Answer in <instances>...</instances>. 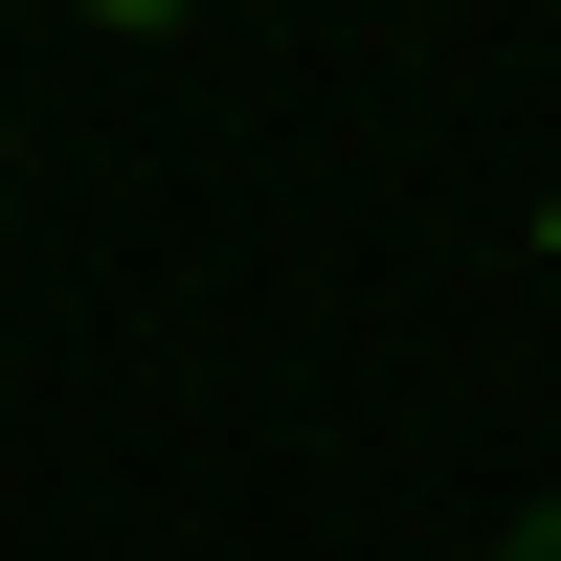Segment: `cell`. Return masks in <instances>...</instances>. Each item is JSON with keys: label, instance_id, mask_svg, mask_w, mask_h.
<instances>
[{"label": "cell", "instance_id": "cell-3", "mask_svg": "<svg viewBox=\"0 0 561 561\" xmlns=\"http://www.w3.org/2000/svg\"><path fill=\"white\" fill-rule=\"evenodd\" d=\"M0 225H23V158H0Z\"/></svg>", "mask_w": 561, "mask_h": 561}, {"label": "cell", "instance_id": "cell-2", "mask_svg": "<svg viewBox=\"0 0 561 561\" xmlns=\"http://www.w3.org/2000/svg\"><path fill=\"white\" fill-rule=\"evenodd\" d=\"M539 314H561V225H539Z\"/></svg>", "mask_w": 561, "mask_h": 561}, {"label": "cell", "instance_id": "cell-1", "mask_svg": "<svg viewBox=\"0 0 561 561\" xmlns=\"http://www.w3.org/2000/svg\"><path fill=\"white\" fill-rule=\"evenodd\" d=\"M494 561H561V494H517V517H494Z\"/></svg>", "mask_w": 561, "mask_h": 561}]
</instances>
